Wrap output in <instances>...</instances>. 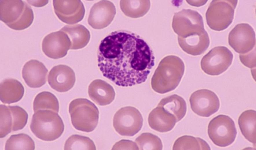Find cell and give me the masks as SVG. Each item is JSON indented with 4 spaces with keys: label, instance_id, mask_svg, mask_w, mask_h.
Returning a JSON list of instances; mask_svg holds the SVG:
<instances>
[{
    "label": "cell",
    "instance_id": "12",
    "mask_svg": "<svg viewBox=\"0 0 256 150\" xmlns=\"http://www.w3.org/2000/svg\"><path fill=\"white\" fill-rule=\"evenodd\" d=\"M71 45V41L67 35L60 30L51 33L44 38L42 50L48 57L58 59L66 55Z\"/></svg>",
    "mask_w": 256,
    "mask_h": 150
},
{
    "label": "cell",
    "instance_id": "24",
    "mask_svg": "<svg viewBox=\"0 0 256 150\" xmlns=\"http://www.w3.org/2000/svg\"><path fill=\"white\" fill-rule=\"evenodd\" d=\"M256 111L248 110L243 112L239 116L238 124L241 132L248 140L256 143Z\"/></svg>",
    "mask_w": 256,
    "mask_h": 150
},
{
    "label": "cell",
    "instance_id": "16",
    "mask_svg": "<svg viewBox=\"0 0 256 150\" xmlns=\"http://www.w3.org/2000/svg\"><path fill=\"white\" fill-rule=\"evenodd\" d=\"M30 7L20 0H1L0 19L11 28L25 16Z\"/></svg>",
    "mask_w": 256,
    "mask_h": 150
},
{
    "label": "cell",
    "instance_id": "27",
    "mask_svg": "<svg viewBox=\"0 0 256 150\" xmlns=\"http://www.w3.org/2000/svg\"><path fill=\"white\" fill-rule=\"evenodd\" d=\"M34 142L28 135L20 133L12 135L5 143V150H34Z\"/></svg>",
    "mask_w": 256,
    "mask_h": 150
},
{
    "label": "cell",
    "instance_id": "34",
    "mask_svg": "<svg viewBox=\"0 0 256 150\" xmlns=\"http://www.w3.org/2000/svg\"><path fill=\"white\" fill-rule=\"evenodd\" d=\"M30 5L36 7H41L45 6L48 2V0H27Z\"/></svg>",
    "mask_w": 256,
    "mask_h": 150
},
{
    "label": "cell",
    "instance_id": "21",
    "mask_svg": "<svg viewBox=\"0 0 256 150\" xmlns=\"http://www.w3.org/2000/svg\"><path fill=\"white\" fill-rule=\"evenodd\" d=\"M0 100L3 103L10 104L20 101L23 97L24 89L18 80L12 78L4 80L0 83Z\"/></svg>",
    "mask_w": 256,
    "mask_h": 150
},
{
    "label": "cell",
    "instance_id": "19",
    "mask_svg": "<svg viewBox=\"0 0 256 150\" xmlns=\"http://www.w3.org/2000/svg\"><path fill=\"white\" fill-rule=\"evenodd\" d=\"M178 41L180 47L184 51L193 56L203 53L210 44L209 37L205 30L185 38H178Z\"/></svg>",
    "mask_w": 256,
    "mask_h": 150
},
{
    "label": "cell",
    "instance_id": "22",
    "mask_svg": "<svg viewBox=\"0 0 256 150\" xmlns=\"http://www.w3.org/2000/svg\"><path fill=\"white\" fill-rule=\"evenodd\" d=\"M60 30L65 32L70 39L71 43V49L77 50L82 48L87 45L89 41L90 32L82 25H66Z\"/></svg>",
    "mask_w": 256,
    "mask_h": 150
},
{
    "label": "cell",
    "instance_id": "8",
    "mask_svg": "<svg viewBox=\"0 0 256 150\" xmlns=\"http://www.w3.org/2000/svg\"><path fill=\"white\" fill-rule=\"evenodd\" d=\"M143 119L139 110L132 106L123 107L115 113L113 124L120 135L131 136L138 133L143 125Z\"/></svg>",
    "mask_w": 256,
    "mask_h": 150
},
{
    "label": "cell",
    "instance_id": "11",
    "mask_svg": "<svg viewBox=\"0 0 256 150\" xmlns=\"http://www.w3.org/2000/svg\"><path fill=\"white\" fill-rule=\"evenodd\" d=\"M228 43L230 46L239 53L245 54L250 52L255 46L256 43L254 29L247 23L237 25L229 34Z\"/></svg>",
    "mask_w": 256,
    "mask_h": 150
},
{
    "label": "cell",
    "instance_id": "14",
    "mask_svg": "<svg viewBox=\"0 0 256 150\" xmlns=\"http://www.w3.org/2000/svg\"><path fill=\"white\" fill-rule=\"evenodd\" d=\"M116 13L115 7L112 2L101 1L91 7L88 20V24L95 29L104 28L110 23Z\"/></svg>",
    "mask_w": 256,
    "mask_h": 150
},
{
    "label": "cell",
    "instance_id": "28",
    "mask_svg": "<svg viewBox=\"0 0 256 150\" xmlns=\"http://www.w3.org/2000/svg\"><path fill=\"white\" fill-rule=\"evenodd\" d=\"M64 150H96L93 142L89 137L77 134L73 135L66 141Z\"/></svg>",
    "mask_w": 256,
    "mask_h": 150
},
{
    "label": "cell",
    "instance_id": "30",
    "mask_svg": "<svg viewBox=\"0 0 256 150\" xmlns=\"http://www.w3.org/2000/svg\"><path fill=\"white\" fill-rule=\"evenodd\" d=\"M13 120L12 130L16 131L22 129L27 124L28 115L26 111L18 106H8Z\"/></svg>",
    "mask_w": 256,
    "mask_h": 150
},
{
    "label": "cell",
    "instance_id": "1",
    "mask_svg": "<svg viewBox=\"0 0 256 150\" xmlns=\"http://www.w3.org/2000/svg\"><path fill=\"white\" fill-rule=\"evenodd\" d=\"M97 58L103 76L123 87L145 82L154 65L153 52L146 42L124 30L112 32L101 41Z\"/></svg>",
    "mask_w": 256,
    "mask_h": 150
},
{
    "label": "cell",
    "instance_id": "23",
    "mask_svg": "<svg viewBox=\"0 0 256 150\" xmlns=\"http://www.w3.org/2000/svg\"><path fill=\"white\" fill-rule=\"evenodd\" d=\"M158 106L162 107L165 111L174 115L176 122L181 120L187 111V105L184 99L181 96L173 94L162 99Z\"/></svg>",
    "mask_w": 256,
    "mask_h": 150
},
{
    "label": "cell",
    "instance_id": "20",
    "mask_svg": "<svg viewBox=\"0 0 256 150\" xmlns=\"http://www.w3.org/2000/svg\"><path fill=\"white\" fill-rule=\"evenodd\" d=\"M148 121L152 129L160 132H166L171 130L177 122L174 115L159 106L150 113Z\"/></svg>",
    "mask_w": 256,
    "mask_h": 150
},
{
    "label": "cell",
    "instance_id": "15",
    "mask_svg": "<svg viewBox=\"0 0 256 150\" xmlns=\"http://www.w3.org/2000/svg\"><path fill=\"white\" fill-rule=\"evenodd\" d=\"M48 81L51 87L56 91L66 92L71 89L75 84V73L73 70L67 65H56L49 72Z\"/></svg>",
    "mask_w": 256,
    "mask_h": 150
},
{
    "label": "cell",
    "instance_id": "13",
    "mask_svg": "<svg viewBox=\"0 0 256 150\" xmlns=\"http://www.w3.org/2000/svg\"><path fill=\"white\" fill-rule=\"evenodd\" d=\"M53 5L57 16L66 24L76 23L84 17L85 9L80 0H54Z\"/></svg>",
    "mask_w": 256,
    "mask_h": 150
},
{
    "label": "cell",
    "instance_id": "32",
    "mask_svg": "<svg viewBox=\"0 0 256 150\" xmlns=\"http://www.w3.org/2000/svg\"><path fill=\"white\" fill-rule=\"evenodd\" d=\"M240 60L241 63L245 66L250 68H253L256 67V49L255 46L250 52L245 54L239 55Z\"/></svg>",
    "mask_w": 256,
    "mask_h": 150
},
{
    "label": "cell",
    "instance_id": "17",
    "mask_svg": "<svg viewBox=\"0 0 256 150\" xmlns=\"http://www.w3.org/2000/svg\"><path fill=\"white\" fill-rule=\"evenodd\" d=\"M48 72V70L42 63L32 59L24 65L22 76L28 86L32 88H39L46 82Z\"/></svg>",
    "mask_w": 256,
    "mask_h": 150
},
{
    "label": "cell",
    "instance_id": "2",
    "mask_svg": "<svg viewBox=\"0 0 256 150\" xmlns=\"http://www.w3.org/2000/svg\"><path fill=\"white\" fill-rule=\"evenodd\" d=\"M182 60L175 55H169L160 62L152 77L151 85L156 92L164 94L175 89L185 72Z\"/></svg>",
    "mask_w": 256,
    "mask_h": 150
},
{
    "label": "cell",
    "instance_id": "10",
    "mask_svg": "<svg viewBox=\"0 0 256 150\" xmlns=\"http://www.w3.org/2000/svg\"><path fill=\"white\" fill-rule=\"evenodd\" d=\"M189 101L191 108L196 115L208 117L218 110L219 99L213 91L206 89L197 90L191 95Z\"/></svg>",
    "mask_w": 256,
    "mask_h": 150
},
{
    "label": "cell",
    "instance_id": "3",
    "mask_svg": "<svg viewBox=\"0 0 256 150\" xmlns=\"http://www.w3.org/2000/svg\"><path fill=\"white\" fill-rule=\"evenodd\" d=\"M30 128L37 137L49 141L56 139L62 135L64 125L61 118L55 111L41 110L33 115Z\"/></svg>",
    "mask_w": 256,
    "mask_h": 150
},
{
    "label": "cell",
    "instance_id": "9",
    "mask_svg": "<svg viewBox=\"0 0 256 150\" xmlns=\"http://www.w3.org/2000/svg\"><path fill=\"white\" fill-rule=\"evenodd\" d=\"M172 27L178 35L183 38L205 30L202 16L197 12L190 9H183L175 14Z\"/></svg>",
    "mask_w": 256,
    "mask_h": 150
},
{
    "label": "cell",
    "instance_id": "25",
    "mask_svg": "<svg viewBox=\"0 0 256 150\" xmlns=\"http://www.w3.org/2000/svg\"><path fill=\"white\" fill-rule=\"evenodd\" d=\"M173 150H210L208 144L199 137L184 135L179 137L175 142Z\"/></svg>",
    "mask_w": 256,
    "mask_h": 150
},
{
    "label": "cell",
    "instance_id": "7",
    "mask_svg": "<svg viewBox=\"0 0 256 150\" xmlns=\"http://www.w3.org/2000/svg\"><path fill=\"white\" fill-rule=\"evenodd\" d=\"M233 58V53L226 47L216 46L202 58L200 62L201 68L207 74L218 76L227 70Z\"/></svg>",
    "mask_w": 256,
    "mask_h": 150
},
{
    "label": "cell",
    "instance_id": "18",
    "mask_svg": "<svg viewBox=\"0 0 256 150\" xmlns=\"http://www.w3.org/2000/svg\"><path fill=\"white\" fill-rule=\"evenodd\" d=\"M88 93L92 100L96 104L102 106L111 103L115 96L113 87L105 81L99 79L93 80L90 84Z\"/></svg>",
    "mask_w": 256,
    "mask_h": 150
},
{
    "label": "cell",
    "instance_id": "5",
    "mask_svg": "<svg viewBox=\"0 0 256 150\" xmlns=\"http://www.w3.org/2000/svg\"><path fill=\"white\" fill-rule=\"evenodd\" d=\"M237 0H214L206 13L207 24L212 29L223 30L232 23Z\"/></svg>",
    "mask_w": 256,
    "mask_h": 150
},
{
    "label": "cell",
    "instance_id": "26",
    "mask_svg": "<svg viewBox=\"0 0 256 150\" xmlns=\"http://www.w3.org/2000/svg\"><path fill=\"white\" fill-rule=\"evenodd\" d=\"M33 106L34 112L39 110H49L58 112L59 108L57 97L52 93L47 91L42 92L36 95Z\"/></svg>",
    "mask_w": 256,
    "mask_h": 150
},
{
    "label": "cell",
    "instance_id": "6",
    "mask_svg": "<svg viewBox=\"0 0 256 150\" xmlns=\"http://www.w3.org/2000/svg\"><path fill=\"white\" fill-rule=\"evenodd\" d=\"M208 136L213 143L221 147L231 145L237 134L233 120L229 116L220 115L210 121L208 126Z\"/></svg>",
    "mask_w": 256,
    "mask_h": 150
},
{
    "label": "cell",
    "instance_id": "33",
    "mask_svg": "<svg viewBox=\"0 0 256 150\" xmlns=\"http://www.w3.org/2000/svg\"><path fill=\"white\" fill-rule=\"evenodd\" d=\"M112 150H139L136 143L131 140L122 139L116 142Z\"/></svg>",
    "mask_w": 256,
    "mask_h": 150
},
{
    "label": "cell",
    "instance_id": "29",
    "mask_svg": "<svg viewBox=\"0 0 256 150\" xmlns=\"http://www.w3.org/2000/svg\"><path fill=\"white\" fill-rule=\"evenodd\" d=\"M139 150H161L163 145L161 139L157 136L150 133H144L135 140Z\"/></svg>",
    "mask_w": 256,
    "mask_h": 150
},
{
    "label": "cell",
    "instance_id": "4",
    "mask_svg": "<svg viewBox=\"0 0 256 150\" xmlns=\"http://www.w3.org/2000/svg\"><path fill=\"white\" fill-rule=\"evenodd\" d=\"M72 124L76 130L86 132H92L98 122L99 112L95 104L86 99L73 100L69 106Z\"/></svg>",
    "mask_w": 256,
    "mask_h": 150
},
{
    "label": "cell",
    "instance_id": "31",
    "mask_svg": "<svg viewBox=\"0 0 256 150\" xmlns=\"http://www.w3.org/2000/svg\"><path fill=\"white\" fill-rule=\"evenodd\" d=\"M0 138H3L10 133L12 129L13 120L8 106L1 104Z\"/></svg>",
    "mask_w": 256,
    "mask_h": 150
}]
</instances>
